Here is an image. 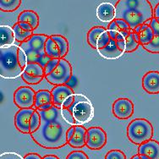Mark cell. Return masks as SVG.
<instances>
[{
    "mask_svg": "<svg viewBox=\"0 0 159 159\" xmlns=\"http://www.w3.org/2000/svg\"><path fill=\"white\" fill-rule=\"evenodd\" d=\"M37 111L41 116V125L31 135L32 140L46 149H59L66 146L67 132L72 125L63 118L61 108L53 106L48 110Z\"/></svg>",
    "mask_w": 159,
    "mask_h": 159,
    "instance_id": "obj_1",
    "label": "cell"
},
{
    "mask_svg": "<svg viewBox=\"0 0 159 159\" xmlns=\"http://www.w3.org/2000/svg\"><path fill=\"white\" fill-rule=\"evenodd\" d=\"M115 9V19L125 20L132 31L154 17V9L149 0H118Z\"/></svg>",
    "mask_w": 159,
    "mask_h": 159,
    "instance_id": "obj_2",
    "label": "cell"
},
{
    "mask_svg": "<svg viewBox=\"0 0 159 159\" xmlns=\"http://www.w3.org/2000/svg\"><path fill=\"white\" fill-rule=\"evenodd\" d=\"M27 57L20 46L0 48V76L3 79H16L21 76L26 64Z\"/></svg>",
    "mask_w": 159,
    "mask_h": 159,
    "instance_id": "obj_3",
    "label": "cell"
},
{
    "mask_svg": "<svg viewBox=\"0 0 159 159\" xmlns=\"http://www.w3.org/2000/svg\"><path fill=\"white\" fill-rule=\"evenodd\" d=\"M41 125V116L37 109L20 108L15 116V125L19 131L23 134L36 132Z\"/></svg>",
    "mask_w": 159,
    "mask_h": 159,
    "instance_id": "obj_4",
    "label": "cell"
},
{
    "mask_svg": "<svg viewBox=\"0 0 159 159\" xmlns=\"http://www.w3.org/2000/svg\"><path fill=\"white\" fill-rule=\"evenodd\" d=\"M127 136L132 143L140 146L152 140L153 136L152 125L146 119H133L127 127Z\"/></svg>",
    "mask_w": 159,
    "mask_h": 159,
    "instance_id": "obj_5",
    "label": "cell"
},
{
    "mask_svg": "<svg viewBox=\"0 0 159 159\" xmlns=\"http://www.w3.org/2000/svg\"><path fill=\"white\" fill-rule=\"evenodd\" d=\"M69 109L73 114L77 125H82L92 121L95 114L92 102L83 94L75 95V102Z\"/></svg>",
    "mask_w": 159,
    "mask_h": 159,
    "instance_id": "obj_6",
    "label": "cell"
},
{
    "mask_svg": "<svg viewBox=\"0 0 159 159\" xmlns=\"http://www.w3.org/2000/svg\"><path fill=\"white\" fill-rule=\"evenodd\" d=\"M72 77V66L65 58H60L58 66L51 73L47 75L45 79L52 86L65 85Z\"/></svg>",
    "mask_w": 159,
    "mask_h": 159,
    "instance_id": "obj_7",
    "label": "cell"
},
{
    "mask_svg": "<svg viewBox=\"0 0 159 159\" xmlns=\"http://www.w3.org/2000/svg\"><path fill=\"white\" fill-rule=\"evenodd\" d=\"M111 37L108 31L102 26H94L87 33V43L92 48H103L109 44Z\"/></svg>",
    "mask_w": 159,
    "mask_h": 159,
    "instance_id": "obj_8",
    "label": "cell"
},
{
    "mask_svg": "<svg viewBox=\"0 0 159 159\" xmlns=\"http://www.w3.org/2000/svg\"><path fill=\"white\" fill-rule=\"evenodd\" d=\"M107 133L98 126L90 127L86 133V147L91 150H100L107 144Z\"/></svg>",
    "mask_w": 159,
    "mask_h": 159,
    "instance_id": "obj_9",
    "label": "cell"
},
{
    "mask_svg": "<svg viewBox=\"0 0 159 159\" xmlns=\"http://www.w3.org/2000/svg\"><path fill=\"white\" fill-rule=\"evenodd\" d=\"M44 67L38 63H27L22 73L21 78L28 85H37L45 79Z\"/></svg>",
    "mask_w": 159,
    "mask_h": 159,
    "instance_id": "obj_10",
    "label": "cell"
},
{
    "mask_svg": "<svg viewBox=\"0 0 159 159\" xmlns=\"http://www.w3.org/2000/svg\"><path fill=\"white\" fill-rule=\"evenodd\" d=\"M36 92L30 86H20L14 93V102L19 108H31L35 105Z\"/></svg>",
    "mask_w": 159,
    "mask_h": 159,
    "instance_id": "obj_11",
    "label": "cell"
},
{
    "mask_svg": "<svg viewBox=\"0 0 159 159\" xmlns=\"http://www.w3.org/2000/svg\"><path fill=\"white\" fill-rule=\"evenodd\" d=\"M135 110L134 103L129 98H118L113 102L112 111L114 116L117 119L121 120H125L129 119L133 115Z\"/></svg>",
    "mask_w": 159,
    "mask_h": 159,
    "instance_id": "obj_12",
    "label": "cell"
},
{
    "mask_svg": "<svg viewBox=\"0 0 159 159\" xmlns=\"http://www.w3.org/2000/svg\"><path fill=\"white\" fill-rule=\"evenodd\" d=\"M48 37L49 36L45 34H33L29 39L20 43V46L24 50H31L41 55H45V45Z\"/></svg>",
    "mask_w": 159,
    "mask_h": 159,
    "instance_id": "obj_13",
    "label": "cell"
},
{
    "mask_svg": "<svg viewBox=\"0 0 159 159\" xmlns=\"http://www.w3.org/2000/svg\"><path fill=\"white\" fill-rule=\"evenodd\" d=\"M51 92H52V102H53L54 106L60 107V108L63 107L64 102L67 101L71 96L75 94L73 89L70 86H68L67 84L54 86Z\"/></svg>",
    "mask_w": 159,
    "mask_h": 159,
    "instance_id": "obj_14",
    "label": "cell"
},
{
    "mask_svg": "<svg viewBox=\"0 0 159 159\" xmlns=\"http://www.w3.org/2000/svg\"><path fill=\"white\" fill-rule=\"evenodd\" d=\"M137 153L142 159H159V142L149 140L138 147Z\"/></svg>",
    "mask_w": 159,
    "mask_h": 159,
    "instance_id": "obj_15",
    "label": "cell"
},
{
    "mask_svg": "<svg viewBox=\"0 0 159 159\" xmlns=\"http://www.w3.org/2000/svg\"><path fill=\"white\" fill-rule=\"evenodd\" d=\"M142 87L149 94L159 93V72L152 70L144 75L142 78Z\"/></svg>",
    "mask_w": 159,
    "mask_h": 159,
    "instance_id": "obj_16",
    "label": "cell"
},
{
    "mask_svg": "<svg viewBox=\"0 0 159 159\" xmlns=\"http://www.w3.org/2000/svg\"><path fill=\"white\" fill-rule=\"evenodd\" d=\"M35 107L37 110H48L54 106L52 102V92L48 90H39L36 92Z\"/></svg>",
    "mask_w": 159,
    "mask_h": 159,
    "instance_id": "obj_17",
    "label": "cell"
},
{
    "mask_svg": "<svg viewBox=\"0 0 159 159\" xmlns=\"http://www.w3.org/2000/svg\"><path fill=\"white\" fill-rule=\"evenodd\" d=\"M96 14L100 21L104 23H110L115 19L116 9L115 6L111 3L103 2L98 6Z\"/></svg>",
    "mask_w": 159,
    "mask_h": 159,
    "instance_id": "obj_18",
    "label": "cell"
},
{
    "mask_svg": "<svg viewBox=\"0 0 159 159\" xmlns=\"http://www.w3.org/2000/svg\"><path fill=\"white\" fill-rule=\"evenodd\" d=\"M98 53L106 59H117L125 53L124 51L119 48L117 42L111 38L110 43L103 48L98 49Z\"/></svg>",
    "mask_w": 159,
    "mask_h": 159,
    "instance_id": "obj_19",
    "label": "cell"
},
{
    "mask_svg": "<svg viewBox=\"0 0 159 159\" xmlns=\"http://www.w3.org/2000/svg\"><path fill=\"white\" fill-rule=\"evenodd\" d=\"M86 129L82 125H75V134L70 141H68V145L73 148H82L86 146Z\"/></svg>",
    "mask_w": 159,
    "mask_h": 159,
    "instance_id": "obj_20",
    "label": "cell"
},
{
    "mask_svg": "<svg viewBox=\"0 0 159 159\" xmlns=\"http://www.w3.org/2000/svg\"><path fill=\"white\" fill-rule=\"evenodd\" d=\"M134 31L139 35V43L141 46L147 45L152 43L155 37L152 28L147 23H144V24L138 25L134 30Z\"/></svg>",
    "mask_w": 159,
    "mask_h": 159,
    "instance_id": "obj_21",
    "label": "cell"
},
{
    "mask_svg": "<svg viewBox=\"0 0 159 159\" xmlns=\"http://www.w3.org/2000/svg\"><path fill=\"white\" fill-rule=\"evenodd\" d=\"M16 41L13 27L9 25H0V48L11 46Z\"/></svg>",
    "mask_w": 159,
    "mask_h": 159,
    "instance_id": "obj_22",
    "label": "cell"
},
{
    "mask_svg": "<svg viewBox=\"0 0 159 159\" xmlns=\"http://www.w3.org/2000/svg\"><path fill=\"white\" fill-rule=\"evenodd\" d=\"M39 21V16L37 15V13L31 9L23 10L18 16V22H26L31 25L34 30H36L38 27Z\"/></svg>",
    "mask_w": 159,
    "mask_h": 159,
    "instance_id": "obj_23",
    "label": "cell"
},
{
    "mask_svg": "<svg viewBox=\"0 0 159 159\" xmlns=\"http://www.w3.org/2000/svg\"><path fill=\"white\" fill-rule=\"evenodd\" d=\"M107 30L108 31V33H109V36H110L111 38L115 40V41H124V40H125L126 37H128L129 33L131 32V31H125V30L121 29L119 26V25L117 24L115 20H113V21L108 23Z\"/></svg>",
    "mask_w": 159,
    "mask_h": 159,
    "instance_id": "obj_24",
    "label": "cell"
},
{
    "mask_svg": "<svg viewBox=\"0 0 159 159\" xmlns=\"http://www.w3.org/2000/svg\"><path fill=\"white\" fill-rule=\"evenodd\" d=\"M45 52L48 56L52 58H61L60 50L58 43L51 36H49L45 45Z\"/></svg>",
    "mask_w": 159,
    "mask_h": 159,
    "instance_id": "obj_25",
    "label": "cell"
},
{
    "mask_svg": "<svg viewBox=\"0 0 159 159\" xmlns=\"http://www.w3.org/2000/svg\"><path fill=\"white\" fill-rule=\"evenodd\" d=\"M13 30H14V33H15V37H16V41L20 43L25 42L34 34L32 31H26V30L23 29L20 25L19 22L14 25Z\"/></svg>",
    "mask_w": 159,
    "mask_h": 159,
    "instance_id": "obj_26",
    "label": "cell"
},
{
    "mask_svg": "<svg viewBox=\"0 0 159 159\" xmlns=\"http://www.w3.org/2000/svg\"><path fill=\"white\" fill-rule=\"evenodd\" d=\"M51 37L55 40L57 43H58V47H59V50H60V55L61 58H64L69 52V42H68L67 38L62 35H51Z\"/></svg>",
    "mask_w": 159,
    "mask_h": 159,
    "instance_id": "obj_27",
    "label": "cell"
},
{
    "mask_svg": "<svg viewBox=\"0 0 159 159\" xmlns=\"http://www.w3.org/2000/svg\"><path fill=\"white\" fill-rule=\"evenodd\" d=\"M22 0H0V9L3 12H14L20 8Z\"/></svg>",
    "mask_w": 159,
    "mask_h": 159,
    "instance_id": "obj_28",
    "label": "cell"
},
{
    "mask_svg": "<svg viewBox=\"0 0 159 159\" xmlns=\"http://www.w3.org/2000/svg\"><path fill=\"white\" fill-rule=\"evenodd\" d=\"M125 43V52H135L138 48V47L140 46V43L135 39L134 31H132L128 37H126Z\"/></svg>",
    "mask_w": 159,
    "mask_h": 159,
    "instance_id": "obj_29",
    "label": "cell"
},
{
    "mask_svg": "<svg viewBox=\"0 0 159 159\" xmlns=\"http://www.w3.org/2000/svg\"><path fill=\"white\" fill-rule=\"evenodd\" d=\"M142 47L147 52L152 53H159V36H155L152 43Z\"/></svg>",
    "mask_w": 159,
    "mask_h": 159,
    "instance_id": "obj_30",
    "label": "cell"
},
{
    "mask_svg": "<svg viewBox=\"0 0 159 159\" xmlns=\"http://www.w3.org/2000/svg\"><path fill=\"white\" fill-rule=\"evenodd\" d=\"M105 159H126V156L122 151L113 149L107 152L105 156Z\"/></svg>",
    "mask_w": 159,
    "mask_h": 159,
    "instance_id": "obj_31",
    "label": "cell"
},
{
    "mask_svg": "<svg viewBox=\"0 0 159 159\" xmlns=\"http://www.w3.org/2000/svg\"><path fill=\"white\" fill-rule=\"evenodd\" d=\"M61 112L63 118H64L69 124H70L71 125H77L75 119L74 118L73 114L71 113V111L69 108H65V107H61Z\"/></svg>",
    "mask_w": 159,
    "mask_h": 159,
    "instance_id": "obj_32",
    "label": "cell"
},
{
    "mask_svg": "<svg viewBox=\"0 0 159 159\" xmlns=\"http://www.w3.org/2000/svg\"><path fill=\"white\" fill-rule=\"evenodd\" d=\"M59 61H60V58H52L51 60H49V61L47 63V64L45 65V67H44L46 75L55 70L56 67L58 66Z\"/></svg>",
    "mask_w": 159,
    "mask_h": 159,
    "instance_id": "obj_33",
    "label": "cell"
},
{
    "mask_svg": "<svg viewBox=\"0 0 159 159\" xmlns=\"http://www.w3.org/2000/svg\"><path fill=\"white\" fill-rule=\"evenodd\" d=\"M66 159H89V157L82 151H74L69 153Z\"/></svg>",
    "mask_w": 159,
    "mask_h": 159,
    "instance_id": "obj_34",
    "label": "cell"
},
{
    "mask_svg": "<svg viewBox=\"0 0 159 159\" xmlns=\"http://www.w3.org/2000/svg\"><path fill=\"white\" fill-rule=\"evenodd\" d=\"M0 159H24L20 154L13 152H3L0 155Z\"/></svg>",
    "mask_w": 159,
    "mask_h": 159,
    "instance_id": "obj_35",
    "label": "cell"
},
{
    "mask_svg": "<svg viewBox=\"0 0 159 159\" xmlns=\"http://www.w3.org/2000/svg\"><path fill=\"white\" fill-rule=\"evenodd\" d=\"M115 20V21L117 22V24L119 25V26L123 30H125V31H132L131 28L130 26L129 25V24L125 20H124L122 19H114Z\"/></svg>",
    "mask_w": 159,
    "mask_h": 159,
    "instance_id": "obj_36",
    "label": "cell"
},
{
    "mask_svg": "<svg viewBox=\"0 0 159 159\" xmlns=\"http://www.w3.org/2000/svg\"><path fill=\"white\" fill-rule=\"evenodd\" d=\"M24 159H43V157L40 156L39 154L35 152L27 153L25 156L24 157Z\"/></svg>",
    "mask_w": 159,
    "mask_h": 159,
    "instance_id": "obj_37",
    "label": "cell"
},
{
    "mask_svg": "<svg viewBox=\"0 0 159 159\" xmlns=\"http://www.w3.org/2000/svg\"><path fill=\"white\" fill-rule=\"evenodd\" d=\"M19 24H20V25L21 26L23 29H25V30H26V31H34V29L33 27L31 26V25L28 24V23H26V22H19Z\"/></svg>",
    "mask_w": 159,
    "mask_h": 159,
    "instance_id": "obj_38",
    "label": "cell"
},
{
    "mask_svg": "<svg viewBox=\"0 0 159 159\" xmlns=\"http://www.w3.org/2000/svg\"><path fill=\"white\" fill-rule=\"evenodd\" d=\"M75 125H72L70 128L69 129V130L67 132V139L68 141H70L71 139V137L73 136L74 134H75Z\"/></svg>",
    "mask_w": 159,
    "mask_h": 159,
    "instance_id": "obj_39",
    "label": "cell"
},
{
    "mask_svg": "<svg viewBox=\"0 0 159 159\" xmlns=\"http://www.w3.org/2000/svg\"><path fill=\"white\" fill-rule=\"evenodd\" d=\"M154 17L159 18V3L157 4L155 9H154Z\"/></svg>",
    "mask_w": 159,
    "mask_h": 159,
    "instance_id": "obj_40",
    "label": "cell"
},
{
    "mask_svg": "<svg viewBox=\"0 0 159 159\" xmlns=\"http://www.w3.org/2000/svg\"><path fill=\"white\" fill-rule=\"evenodd\" d=\"M43 159H59L55 155H46V156L43 157Z\"/></svg>",
    "mask_w": 159,
    "mask_h": 159,
    "instance_id": "obj_41",
    "label": "cell"
},
{
    "mask_svg": "<svg viewBox=\"0 0 159 159\" xmlns=\"http://www.w3.org/2000/svg\"><path fill=\"white\" fill-rule=\"evenodd\" d=\"M130 159H142V158H141V156H140V155H139V154H138V153H137V154H135V156L132 157Z\"/></svg>",
    "mask_w": 159,
    "mask_h": 159,
    "instance_id": "obj_42",
    "label": "cell"
},
{
    "mask_svg": "<svg viewBox=\"0 0 159 159\" xmlns=\"http://www.w3.org/2000/svg\"><path fill=\"white\" fill-rule=\"evenodd\" d=\"M157 19V21L159 22V18H156Z\"/></svg>",
    "mask_w": 159,
    "mask_h": 159,
    "instance_id": "obj_43",
    "label": "cell"
}]
</instances>
